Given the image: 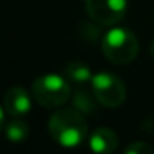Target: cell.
I'll return each instance as SVG.
<instances>
[{"label":"cell","instance_id":"obj_1","mask_svg":"<svg viewBox=\"0 0 154 154\" xmlns=\"http://www.w3.org/2000/svg\"><path fill=\"white\" fill-rule=\"evenodd\" d=\"M48 133L60 146L68 149L76 147L88 137L86 118L76 108L57 109L48 119Z\"/></svg>","mask_w":154,"mask_h":154},{"label":"cell","instance_id":"obj_2","mask_svg":"<svg viewBox=\"0 0 154 154\" xmlns=\"http://www.w3.org/2000/svg\"><path fill=\"white\" fill-rule=\"evenodd\" d=\"M101 50L106 60L114 65H129L139 53L136 35L124 27H111L101 38Z\"/></svg>","mask_w":154,"mask_h":154},{"label":"cell","instance_id":"obj_3","mask_svg":"<svg viewBox=\"0 0 154 154\" xmlns=\"http://www.w3.org/2000/svg\"><path fill=\"white\" fill-rule=\"evenodd\" d=\"M32 94L35 101L45 108H58L71 94L70 80L60 75H42L32 85Z\"/></svg>","mask_w":154,"mask_h":154},{"label":"cell","instance_id":"obj_4","mask_svg":"<svg viewBox=\"0 0 154 154\" xmlns=\"http://www.w3.org/2000/svg\"><path fill=\"white\" fill-rule=\"evenodd\" d=\"M91 90L100 104L104 108H118L126 100V88L123 80L109 71L94 73L91 80Z\"/></svg>","mask_w":154,"mask_h":154},{"label":"cell","instance_id":"obj_5","mask_svg":"<svg viewBox=\"0 0 154 154\" xmlns=\"http://www.w3.org/2000/svg\"><path fill=\"white\" fill-rule=\"evenodd\" d=\"M88 17L98 25L114 27L128 12V0H85Z\"/></svg>","mask_w":154,"mask_h":154},{"label":"cell","instance_id":"obj_6","mask_svg":"<svg viewBox=\"0 0 154 154\" xmlns=\"http://www.w3.org/2000/svg\"><path fill=\"white\" fill-rule=\"evenodd\" d=\"M4 109L10 118H20L30 113L32 98L27 90L22 86H12L7 90L4 96Z\"/></svg>","mask_w":154,"mask_h":154},{"label":"cell","instance_id":"obj_7","mask_svg":"<svg viewBox=\"0 0 154 154\" xmlns=\"http://www.w3.org/2000/svg\"><path fill=\"white\" fill-rule=\"evenodd\" d=\"M118 134L111 128H98L88 136L90 149L94 154H113L118 149Z\"/></svg>","mask_w":154,"mask_h":154},{"label":"cell","instance_id":"obj_8","mask_svg":"<svg viewBox=\"0 0 154 154\" xmlns=\"http://www.w3.org/2000/svg\"><path fill=\"white\" fill-rule=\"evenodd\" d=\"M93 71H91V68L88 66L86 63H83V61H70V63L65 66V76L70 80V83H75V85H80V86H83V85L86 83H91V80H93Z\"/></svg>","mask_w":154,"mask_h":154},{"label":"cell","instance_id":"obj_9","mask_svg":"<svg viewBox=\"0 0 154 154\" xmlns=\"http://www.w3.org/2000/svg\"><path fill=\"white\" fill-rule=\"evenodd\" d=\"M100 101L96 100L93 90H85V88H78L73 93V108L81 111L83 114H93L96 113V108Z\"/></svg>","mask_w":154,"mask_h":154},{"label":"cell","instance_id":"obj_10","mask_svg":"<svg viewBox=\"0 0 154 154\" xmlns=\"http://www.w3.org/2000/svg\"><path fill=\"white\" fill-rule=\"evenodd\" d=\"M4 133L8 141H12V143H22V141H25L28 137L30 128L20 118H12L8 123L4 124Z\"/></svg>","mask_w":154,"mask_h":154},{"label":"cell","instance_id":"obj_11","mask_svg":"<svg viewBox=\"0 0 154 154\" xmlns=\"http://www.w3.org/2000/svg\"><path fill=\"white\" fill-rule=\"evenodd\" d=\"M123 154H154V149L147 143L136 141V143H131L129 146L124 149Z\"/></svg>","mask_w":154,"mask_h":154},{"label":"cell","instance_id":"obj_12","mask_svg":"<svg viewBox=\"0 0 154 154\" xmlns=\"http://www.w3.org/2000/svg\"><path fill=\"white\" fill-rule=\"evenodd\" d=\"M149 50H151V55H152V58H154V40L151 42V48H149Z\"/></svg>","mask_w":154,"mask_h":154}]
</instances>
